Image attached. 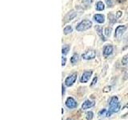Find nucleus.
I'll return each instance as SVG.
<instances>
[{
    "label": "nucleus",
    "instance_id": "nucleus-10",
    "mask_svg": "<svg viewBox=\"0 0 128 120\" xmlns=\"http://www.w3.org/2000/svg\"><path fill=\"white\" fill-rule=\"evenodd\" d=\"M76 16V13L74 11V10H71V11H70L69 13H67V14L65 16V18H64V22H69V21H70V20H72L73 19L74 17Z\"/></svg>",
    "mask_w": 128,
    "mask_h": 120
},
{
    "label": "nucleus",
    "instance_id": "nucleus-4",
    "mask_svg": "<svg viewBox=\"0 0 128 120\" xmlns=\"http://www.w3.org/2000/svg\"><path fill=\"white\" fill-rule=\"evenodd\" d=\"M76 79H77V73H74V74L69 75L65 79V85L66 86H72V85H73V83H74Z\"/></svg>",
    "mask_w": 128,
    "mask_h": 120
},
{
    "label": "nucleus",
    "instance_id": "nucleus-18",
    "mask_svg": "<svg viewBox=\"0 0 128 120\" xmlns=\"http://www.w3.org/2000/svg\"><path fill=\"white\" fill-rule=\"evenodd\" d=\"M122 65H124V66L127 65V64H128V54L125 55L122 58Z\"/></svg>",
    "mask_w": 128,
    "mask_h": 120
},
{
    "label": "nucleus",
    "instance_id": "nucleus-11",
    "mask_svg": "<svg viewBox=\"0 0 128 120\" xmlns=\"http://www.w3.org/2000/svg\"><path fill=\"white\" fill-rule=\"evenodd\" d=\"M95 30H96V32H97V34L99 35V37L102 38V41H106V38H104V36L102 34V28L100 26H95Z\"/></svg>",
    "mask_w": 128,
    "mask_h": 120
},
{
    "label": "nucleus",
    "instance_id": "nucleus-31",
    "mask_svg": "<svg viewBox=\"0 0 128 120\" xmlns=\"http://www.w3.org/2000/svg\"><path fill=\"white\" fill-rule=\"evenodd\" d=\"M127 18H128V15H127Z\"/></svg>",
    "mask_w": 128,
    "mask_h": 120
},
{
    "label": "nucleus",
    "instance_id": "nucleus-16",
    "mask_svg": "<svg viewBox=\"0 0 128 120\" xmlns=\"http://www.w3.org/2000/svg\"><path fill=\"white\" fill-rule=\"evenodd\" d=\"M94 117V114L92 111H87L86 113V120H92Z\"/></svg>",
    "mask_w": 128,
    "mask_h": 120
},
{
    "label": "nucleus",
    "instance_id": "nucleus-27",
    "mask_svg": "<svg viewBox=\"0 0 128 120\" xmlns=\"http://www.w3.org/2000/svg\"><path fill=\"white\" fill-rule=\"evenodd\" d=\"M122 11H120V10H118V11L117 12V14H116V18H120V17L122 16Z\"/></svg>",
    "mask_w": 128,
    "mask_h": 120
},
{
    "label": "nucleus",
    "instance_id": "nucleus-8",
    "mask_svg": "<svg viewBox=\"0 0 128 120\" xmlns=\"http://www.w3.org/2000/svg\"><path fill=\"white\" fill-rule=\"evenodd\" d=\"M94 101H90V100H86L85 102L82 103V110H86L89 109V108L92 107L94 106Z\"/></svg>",
    "mask_w": 128,
    "mask_h": 120
},
{
    "label": "nucleus",
    "instance_id": "nucleus-20",
    "mask_svg": "<svg viewBox=\"0 0 128 120\" xmlns=\"http://www.w3.org/2000/svg\"><path fill=\"white\" fill-rule=\"evenodd\" d=\"M111 31H112V28L111 27H106L105 29V34L106 36H110Z\"/></svg>",
    "mask_w": 128,
    "mask_h": 120
},
{
    "label": "nucleus",
    "instance_id": "nucleus-28",
    "mask_svg": "<svg viewBox=\"0 0 128 120\" xmlns=\"http://www.w3.org/2000/svg\"><path fill=\"white\" fill-rule=\"evenodd\" d=\"M62 94L64 95V93H65V88H64V86L63 85L62 86Z\"/></svg>",
    "mask_w": 128,
    "mask_h": 120
},
{
    "label": "nucleus",
    "instance_id": "nucleus-12",
    "mask_svg": "<svg viewBox=\"0 0 128 120\" xmlns=\"http://www.w3.org/2000/svg\"><path fill=\"white\" fill-rule=\"evenodd\" d=\"M94 19L95 20L96 22H98V23H103L105 19H104V16L102 14H97L94 15Z\"/></svg>",
    "mask_w": 128,
    "mask_h": 120
},
{
    "label": "nucleus",
    "instance_id": "nucleus-25",
    "mask_svg": "<svg viewBox=\"0 0 128 120\" xmlns=\"http://www.w3.org/2000/svg\"><path fill=\"white\" fill-rule=\"evenodd\" d=\"M83 3H85L86 5H90V4L92 2V0H83Z\"/></svg>",
    "mask_w": 128,
    "mask_h": 120
},
{
    "label": "nucleus",
    "instance_id": "nucleus-22",
    "mask_svg": "<svg viewBox=\"0 0 128 120\" xmlns=\"http://www.w3.org/2000/svg\"><path fill=\"white\" fill-rule=\"evenodd\" d=\"M107 111H108V110H106V109H102V110H100V111L98 112V114H99L100 116H102V115H106V114H107Z\"/></svg>",
    "mask_w": 128,
    "mask_h": 120
},
{
    "label": "nucleus",
    "instance_id": "nucleus-13",
    "mask_svg": "<svg viewBox=\"0 0 128 120\" xmlns=\"http://www.w3.org/2000/svg\"><path fill=\"white\" fill-rule=\"evenodd\" d=\"M105 6H104V4L102 2H98L96 4V10H103Z\"/></svg>",
    "mask_w": 128,
    "mask_h": 120
},
{
    "label": "nucleus",
    "instance_id": "nucleus-7",
    "mask_svg": "<svg viewBox=\"0 0 128 120\" xmlns=\"http://www.w3.org/2000/svg\"><path fill=\"white\" fill-rule=\"evenodd\" d=\"M95 55H96V53L94 50H89L86 51L85 53H83L82 54V57L84 59H92L95 57Z\"/></svg>",
    "mask_w": 128,
    "mask_h": 120
},
{
    "label": "nucleus",
    "instance_id": "nucleus-21",
    "mask_svg": "<svg viewBox=\"0 0 128 120\" xmlns=\"http://www.w3.org/2000/svg\"><path fill=\"white\" fill-rule=\"evenodd\" d=\"M110 90H111V86H105L103 88L102 91L104 92V93H107V92L110 91Z\"/></svg>",
    "mask_w": 128,
    "mask_h": 120
},
{
    "label": "nucleus",
    "instance_id": "nucleus-3",
    "mask_svg": "<svg viewBox=\"0 0 128 120\" xmlns=\"http://www.w3.org/2000/svg\"><path fill=\"white\" fill-rule=\"evenodd\" d=\"M127 29V26L126 25L124 26H118L115 30V33H114V37L116 38L119 39L121 38V36L123 34L124 32L126 31V30Z\"/></svg>",
    "mask_w": 128,
    "mask_h": 120
},
{
    "label": "nucleus",
    "instance_id": "nucleus-1",
    "mask_svg": "<svg viewBox=\"0 0 128 120\" xmlns=\"http://www.w3.org/2000/svg\"><path fill=\"white\" fill-rule=\"evenodd\" d=\"M121 105L118 102V98L116 96H113L109 101V111L110 113H117L119 111Z\"/></svg>",
    "mask_w": 128,
    "mask_h": 120
},
{
    "label": "nucleus",
    "instance_id": "nucleus-5",
    "mask_svg": "<svg viewBox=\"0 0 128 120\" xmlns=\"http://www.w3.org/2000/svg\"><path fill=\"white\" fill-rule=\"evenodd\" d=\"M66 106L70 108V109H73V108H76L78 106V103L76 102L75 100L72 98V97H69L67 98V99L66 100Z\"/></svg>",
    "mask_w": 128,
    "mask_h": 120
},
{
    "label": "nucleus",
    "instance_id": "nucleus-14",
    "mask_svg": "<svg viewBox=\"0 0 128 120\" xmlns=\"http://www.w3.org/2000/svg\"><path fill=\"white\" fill-rule=\"evenodd\" d=\"M78 61V55L77 54H74L71 57V58H70V62H71L72 64H74V65L75 63H77Z\"/></svg>",
    "mask_w": 128,
    "mask_h": 120
},
{
    "label": "nucleus",
    "instance_id": "nucleus-2",
    "mask_svg": "<svg viewBox=\"0 0 128 120\" xmlns=\"http://www.w3.org/2000/svg\"><path fill=\"white\" fill-rule=\"evenodd\" d=\"M92 26V22L90 20H83L80 23H78L76 26V30L78 31H85L90 29Z\"/></svg>",
    "mask_w": 128,
    "mask_h": 120
},
{
    "label": "nucleus",
    "instance_id": "nucleus-15",
    "mask_svg": "<svg viewBox=\"0 0 128 120\" xmlns=\"http://www.w3.org/2000/svg\"><path fill=\"white\" fill-rule=\"evenodd\" d=\"M72 27L70 26H66L65 28H64V30H63V33L64 34H70L72 32Z\"/></svg>",
    "mask_w": 128,
    "mask_h": 120
},
{
    "label": "nucleus",
    "instance_id": "nucleus-9",
    "mask_svg": "<svg viewBox=\"0 0 128 120\" xmlns=\"http://www.w3.org/2000/svg\"><path fill=\"white\" fill-rule=\"evenodd\" d=\"M112 53H113V46L111 45H107L104 47V50H103V55L104 56H109Z\"/></svg>",
    "mask_w": 128,
    "mask_h": 120
},
{
    "label": "nucleus",
    "instance_id": "nucleus-6",
    "mask_svg": "<svg viewBox=\"0 0 128 120\" xmlns=\"http://www.w3.org/2000/svg\"><path fill=\"white\" fill-rule=\"evenodd\" d=\"M93 73V71L92 70H86V71H84L83 74H82V77L80 78V82H87L89 81V79L90 78V76Z\"/></svg>",
    "mask_w": 128,
    "mask_h": 120
},
{
    "label": "nucleus",
    "instance_id": "nucleus-29",
    "mask_svg": "<svg viewBox=\"0 0 128 120\" xmlns=\"http://www.w3.org/2000/svg\"><path fill=\"white\" fill-rule=\"evenodd\" d=\"M117 2H119V3H121V2H124V0H117Z\"/></svg>",
    "mask_w": 128,
    "mask_h": 120
},
{
    "label": "nucleus",
    "instance_id": "nucleus-24",
    "mask_svg": "<svg viewBox=\"0 0 128 120\" xmlns=\"http://www.w3.org/2000/svg\"><path fill=\"white\" fill-rule=\"evenodd\" d=\"M97 80H98V77H97V76H95V77L94 78V79H93V81H92L91 84H90V86H94V85H95L96 82H97Z\"/></svg>",
    "mask_w": 128,
    "mask_h": 120
},
{
    "label": "nucleus",
    "instance_id": "nucleus-23",
    "mask_svg": "<svg viewBox=\"0 0 128 120\" xmlns=\"http://www.w3.org/2000/svg\"><path fill=\"white\" fill-rule=\"evenodd\" d=\"M106 2L107 4L108 7H112V6H113V2H112V0H106Z\"/></svg>",
    "mask_w": 128,
    "mask_h": 120
},
{
    "label": "nucleus",
    "instance_id": "nucleus-30",
    "mask_svg": "<svg viewBox=\"0 0 128 120\" xmlns=\"http://www.w3.org/2000/svg\"><path fill=\"white\" fill-rule=\"evenodd\" d=\"M66 120H72V119H70V118H67V119H66Z\"/></svg>",
    "mask_w": 128,
    "mask_h": 120
},
{
    "label": "nucleus",
    "instance_id": "nucleus-26",
    "mask_svg": "<svg viewBox=\"0 0 128 120\" xmlns=\"http://www.w3.org/2000/svg\"><path fill=\"white\" fill-rule=\"evenodd\" d=\"M66 58L65 57H62V66L66 65Z\"/></svg>",
    "mask_w": 128,
    "mask_h": 120
},
{
    "label": "nucleus",
    "instance_id": "nucleus-19",
    "mask_svg": "<svg viewBox=\"0 0 128 120\" xmlns=\"http://www.w3.org/2000/svg\"><path fill=\"white\" fill-rule=\"evenodd\" d=\"M69 49H70V47L69 46H64L62 47V54H66L68 53V51H69Z\"/></svg>",
    "mask_w": 128,
    "mask_h": 120
},
{
    "label": "nucleus",
    "instance_id": "nucleus-17",
    "mask_svg": "<svg viewBox=\"0 0 128 120\" xmlns=\"http://www.w3.org/2000/svg\"><path fill=\"white\" fill-rule=\"evenodd\" d=\"M108 19H109V21L111 22V23H114L116 22V19L114 18V16L113 14L110 13L109 14H108Z\"/></svg>",
    "mask_w": 128,
    "mask_h": 120
}]
</instances>
